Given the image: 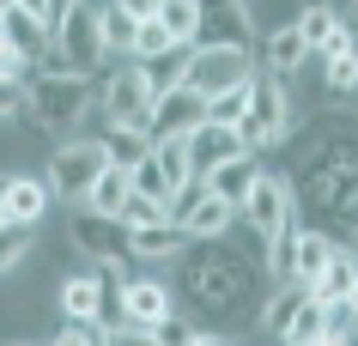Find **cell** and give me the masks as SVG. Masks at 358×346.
<instances>
[{
	"mask_svg": "<svg viewBox=\"0 0 358 346\" xmlns=\"http://www.w3.org/2000/svg\"><path fill=\"white\" fill-rule=\"evenodd\" d=\"M262 261H249L243 250H231L225 237L219 243H189L182 250V280H176V298H189L207 322H255L262 310Z\"/></svg>",
	"mask_w": 358,
	"mask_h": 346,
	"instance_id": "1",
	"label": "cell"
},
{
	"mask_svg": "<svg viewBox=\"0 0 358 346\" xmlns=\"http://www.w3.org/2000/svg\"><path fill=\"white\" fill-rule=\"evenodd\" d=\"M97 110V85L92 73H67V67H43V73L24 79V122L43 128L55 140H73L85 128V115Z\"/></svg>",
	"mask_w": 358,
	"mask_h": 346,
	"instance_id": "2",
	"label": "cell"
},
{
	"mask_svg": "<svg viewBox=\"0 0 358 346\" xmlns=\"http://www.w3.org/2000/svg\"><path fill=\"white\" fill-rule=\"evenodd\" d=\"M292 134H298V122H292V85L255 67L249 110H243V122H237V140H243V152H249V158H262L267 146H280V140H292Z\"/></svg>",
	"mask_w": 358,
	"mask_h": 346,
	"instance_id": "3",
	"label": "cell"
},
{
	"mask_svg": "<svg viewBox=\"0 0 358 346\" xmlns=\"http://www.w3.org/2000/svg\"><path fill=\"white\" fill-rule=\"evenodd\" d=\"M49 49L67 73H92L103 61V0H73L49 31Z\"/></svg>",
	"mask_w": 358,
	"mask_h": 346,
	"instance_id": "4",
	"label": "cell"
},
{
	"mask_svg": "<svg viewBox=\"0 0 358 346\" xmlns=\"http://www.w3.org/2000/svg\"><path fill=\"white\" fill-rule=\"evenodd\" d=\"M237 219L262 237V250H267V243L298 219V189H292V176H285V171H262V176H255V189L243 194Z\"/></svg>",
	"mask_w": 358,
	"mask_h": 346,
	"instance_id": "5",
	"label": "cell"
},
{
	"mask_svg": "<svg viewBox=\"0 0 358 346\" xmlns=\"http://www.w3.org/2000/svg\"><path fill=\"white\" fill-rule=\"evenodd\" d=\"M152 103H158V92H152V79H146L140 61H122V67L97 85V110H103L110 128H146Z\"/></svg>",
	"mask_w": 358,
	"mask_h": 346,
	"instance_id": "6",
	"label": "cell"
},
{
	"mask_svg": "<svg viewBox=\"0 0 358 346\" xmlns=\"http://www.w3.org/2000/svg\"><path fill=\"white\" fill-rule=\"evenodd\" d=\"M103 164H110V158H103V146H97V140H61L55 152H49V176H43V182H49V194H55V201L79 207V201L92 194V182L103 176Z\"/></svg>",
	"mask_w": 358,
	"mask_h": 346,
	"instance_id": "7",
	"label": "cell"
},
{
	"mask_svg": "<svg viewBox=\"0 0 358 346\" xmlns=\"http://www.w3.org/2000/svg\"><path fill=\"white\" fill-rule=\"evenodd\" d=\"M67 250L85 255V268H122L128 261V225L110 219V212L73 207V219H67Z\"/></svg>",
	"mask_w": 358,
	"mask_h": 346,
	"instance_id": "8",
	"label": "cell"
},
{
	"mask_svg": "<svg viewBox=\"0 0 358 346\" xmlns=\"http://www.w3.org/2000/svg\"><path fill=\"white\" fill-rule=\"evenodd\" d=\"M249 73H255V49L207 43V49H194V61H189V92L219 97V92H231V85H243Z\"/></svg>",
	"mask_w": 358,
	"mask_h": 346,
	"instance_id": "9",
	"label": "cell"
},
{
	"mask_svg": "<svg viewBox=\"0 0 358 346\" xmlns=\"http://www.w3.org/2000/svg\"><path fill=\"white\" fill-rule=\"evenodd\" d=\"M194 6H201V37H194V49H207V43L255 49V6L249 0H194Z\"/></svg>",
	"mask_w": 358,
	"mask_h": 346,
	"instance_id": "10",
	"label": "cell"
},
{
	"mask_svg": "<svg viewBox=\"0 0 358 346\" xmlns=\"http://www.w3.org/2000/svg\"><path fill=\"white\" fill-rule=\"evenodd\" d=\"M115 304H122V322L134 328H158L164 316H176V286L152 280V273H128L115 286Z\"/></svg>",
	"mask_w": 358,
	"mask_h": 346,
	"instance_id": "11",
	"label": "cell"
},
{
	"mask_svg": "<svg viewBox=\"0 0 358 346\" xmlns=\"http://www.w3.org/2000/svg\"><path fill=\"white\" fill-rule=\"evenodd\" d=\"M201 122H207V97L189 92V85H176V92H158V103L146 115V134L152 140H189Z\"/></svg>",
	"mask_w": 358,
	"mask_h": 346,
	"instance_id": "12",
	"label": "cell"
},
{
	"mask_svg": "<svg viewBox=\"0 0 358 346\" xmlns=\"http://www.w3.org/2000/svg\"><path fill=\"white\" fill-rule=\"evenodd\" d=\"M49 182L43 176H0V225H19V231H37L43 212H49Z\"/></svg>",
	"mask_w": 358,
	"mask_h": 346,
	"instance_id": "13",
	"label": "cell"
},
{
	"mask_svg": "<svg viewBox=\"0 0 358 346\" xmlns=\"http://www.w3.org/2000/svg\"><path fill=\"white\" fill-rule=\"evenodd\" d=\"M334 237H328V225H298V237H292V273H285V286H316L322 280V268L334 261Z\"/></svg>",
	"mask_w": 358,
	"mask_h": 346,
	"instance_id": "14",
	"label": "cell"
},
{
	"mask_svg": "<svg viewBox=\"0 0 358 346\" xmlns=\"http://www.w3.org/2000/svg\"><path fill=\"white\" fill-rule=\"evenodd\" d=\"M310 61V49H303V37H298V24H280V31H267V37H255V67L262 73H273V79H292Z\"/></svg>",
	"mask_w": 358,
	"mask_h": 346,
	"instance_id": "15",
	"label": "cell"
},
{
	"mask_svg": "<svg viewBox=\"0 0 358 346\" xmlns=\"http://www.w3.org/2000/svg\"><path fill=\"white\" fill-rule=\"evenodd\" d=\"M255 176H262V158H225V164H213V171H201V189L213 194V201H225V207H243V194L255 189Z\"/></svg>",
	"mask_w": 358,
	"mask_h": 346,
	"instance_id": "16",
	"label": "cell"
},
{
	"mask_svg": "<svg viewBox=\"0 0 358 346\" xmlns=\"http://www.w3.org/2000/svg\"><path fill=\"white\" fill-rule=\"evenodd\" d=\"M182 225H128V261H182Z\"/></svg>",
	"mask_w": 358,
	"mask_h": 346,
	"instance_id": "17",
	"label": "cell"
},
{
	"mask_svg": "<svg viewBox=\"0 0 358 346\" xmlns=\"http://www.w3.org/2000/svg\"><path fill=\"white\" fill-rule=\"evenodd\" d=\"M189 158H194V176L213 171V164H225V158H243V140H237V128H225V122H201L189 134Z\"/></svg>",
	"mask_w": 358,
	"mask_h": 346,
	"instance_id": "18",
	"label": "cell"
},
{
	"mask_svg": "<svg viewBox=\"0 0 358 346\" xmlns=\"http://www.w3.org/2000/svg\"><path fill=\"white\" fill-rule=\"evenodd\" d=\"M231 225H237V207L201 194L189 207V219H182V237H189V243H219V237H231Z\"/></svg>",
	"mask_w": 358,
	"mask_h": 346,
	"instance_id": "19",
	"label": "cell"
},
{
	"mask_svg": "<svg viewBox=\"0 0 358 346\" xmlns=\"http://www.w3.org/2000/svg\"><path fill=\"white\" fill-rule=\"evenodd\" d=\"M292 24H298L303 49H310V55H322V43L334 37L340 24H346V13H340L334 0H303V13H298V19H292Z\"/></svg>",
	"mask_w": 358,
	"mask_h": 346,
	"instance_id": "20",
	"label": "cell"
},
{
	"mask_svg": "<svg viewBox=\"0 0 358 346\" xmlns=\"http://www.w3.org/2000/svg\"><path fill=\"white\" fill-rule=\"evenodd\" d=\"M97 146H103V158H110L115 171H134V164H146V158H152V134H146V128H103Z\"/></svg>",
	"mask_w": 358,
	"mask_h": 346,
	"instance_id": "21",
	"label": "cell"
},
{
	"mask_svg": "<svg viewBox=\"0 0 358 346\" xmlns=\"http://www.w3.org/2000/svg\"><path fill=\"white\" fill-rule=\"evenodd\" d=\"M128 194H134L128 171H115V164H103V176L92 182V194H85L79 207H85V212H110V219H122V207H128Z\"/></svg>",
	"mask_w": 358,
	"mask_h": 346,
	"instance_id": "22",
	"label": "cell"
},
{
	"mask_svg": "<svg viewBox=\"0 0 358 346\" xmlns=\"http://www.w3.org/2000/svg\"><path fill=\"white\" fill-rule=\"evenodd\" d=\"M358 286V255H346V250H334V261L322 268V280L310 286V298L316 304H346V291Z\"/></svg>",
	"mask_w": 358,
	"mask_h": 346,
	"instance_id": "23",
	"label": "cell"
},
{
	"mask_svg": "<svg viewBox=\"0 0 358 346\" xmlns=\"http://www.w3.org/2000/svg\"><path fill=\"white\" fill-rule=\"evenodd\" d=\"M152 164L164 176V189H189L194 182V158H189V140H152Z\"/></svg>",
	"mask_w": 358,
	"mask_h": 346,
	"instance_id": "24",
	"label": "cell"
},
{
	"mask_svg": "<svg viewBox=\"0 0 358 346\" xmlns=\"http://www.w3.org/2000/svg\"><path fill=\"white\" fill-rule=\"evenodd\" d=\"M0 37L13 43V49H19L24 61H37L43 49H49V24H43V19H31V13H19V6H13V13L0 19Z\"/></svg>",
	"mask_w": 358,
	"mask_h": 346,
	"instance_id": "25",
	"label": "cell"
},
{
	"mask_svg": "<svg viewBox=\"0 0 358 346\" xmlns=\"http://www.w3.org/2000/svg\"><path fill=\"white\" fill-rule=\"evenodd\" d=\"M298 304H303V286H273V291L262 298V310H255V328L280 340V334H285V322L298 316Z\"/></svg>",
	"mask_w": 358,
	"mask_h": 346,
	"instance_id": "26",
	"label": "cell"
},
{
	"mask_svg": "<svg viewBox=\"0 0 358 346\" xmlns=\"http://www.w3.org/2000/svg\"><path fill=\"white\" fill-rule=\"evenodd\" d=\"M189 61H194V43H170L158 61H146L152 92H176V85H189Z\"/></svg>",
	"mask_w": 358,
	"mask_h": 346,
	"instance_id": "27",
	"label": "cell"
},
{
	"mask_svg": "<svg viewBox=\"0 0 358 346\" xmlns=\"http://www.w3.org/2000/svg\"><path fill=\"white\" fill-rule=\"evenodd\" d=\"M316 334H328V304H316V298L303 291L298 316L285 322V334H280V340H285V346H310V340H316Z\"/></svg>",
	"mask_w": 358,
	"mask_h": 346,
	"instance_id": "28",
	"label": "cell"
},
{
	"mask_svg": "<svg viewBox=\"0 0 358 346\" xmlns=\"http://www.w3.org/2000/svg\"><path fill=\"white\" fill-rule=\"evenodd\" d=\"M322 92L358 97V43L346 49V55H328V61H322Z\"/></svg>",
	"mask_w": 358,
	"mask_h": 346,
	"instance_id": "29",
	"label": "cell"
},
{
	"mask_svg": "<svg viewBox=\"0 0 358 346\" xmlns=\"http://www.w3.org/2000/svg\"><path fill=\"white\" fill-rule=\"evenodd\" d=\"M158 24L170 31V43H194L201 37V6L194 0H164L158 6Z\"/></svg>",
	"mask_w": 358,
	"mask_h": 346,
	"instance_id": "30",
	"label": "cell"
},
{
	"mask_svg": "<svg viewBox=\"0 0 358 346\" xmlns=\"http://www.w3.org/2000/svg\"><path fill=\"white\" fill-rule=\"evenodd\" d=\"M249 85H255V73H249L243 85H231V92L207 97V122H225V128H237V122H243V110H249Z\"/></svg>",
	"mask_w": 358,
	"mask_h": 346,
	"instance_id": "31",
	"label": "cell"
},
{
	"mask_svg": "<svg viewBox=\"0 0 358 346\" xmlns=\"http://www.w3.org/2000/svg\"><path fill=\"white\" fill-rule=\"evenodd\" d=\"M164 49H170V31H164L158 19H140V24H134V43H128V55L140 61V67H146V61H158Z\"/></svg>",
	"mask_w": 358,
	"mask_h": 346,
	"instance_id": "32",
	"label": "cell"
},
{
	"mask_svg": "<svg viewBox=\"0 0 358 346\" xmlns=\"http://www.w3.org/2000/svg\"><path fill=\"white\" fill-rule=\"evenodd\" d=\"M128 43H134V19L115 0H103V55H128Z\"/></svg>",
	"mask_w": 358,
	"mask_h": 346,
	"instance_id": "33",
	"label": "cell"
},
{
	"mask_svg": "<svg viewBox=\"0 0 358 346\" xmlns=\"http://www.w3.org/2000/svg\"><path fill=\"white\" fill-rule=\"evenodd\" d=\"M128 182H134V194H140V201H158V207L170 201V189H164V176H158V164H152V158H146V164H134Z\"/></svg>",
	"mask_w": 358,
	"mask_h": 346,
	"instance_id": "34",
	"label": "cell"
},
{
	"mask_svg": "<svg viewBox=\"0 0 358 346\" xmlns=\"http://www.w3.org/2000/svg\"><path fill=\"white\" fill-rule=\"evenodd\" d=\"M24 250H31V231H19V225H0V280L24 261Z\"/></svg>",
	"mask_w": 358,
	"mask_h": 346,
	"instance_id": "35",
	"label": "cell"
},
{
	"mask_svg": "<svg viewBox=\"0 0 358 346\" xmlns=\"http://www.w3.org/2000/svg\"><path fill=\"white\" fill-rule=\"evenodd\" d=\"M152 340H158V346H194V340H201V328H194L189 316H164V322L152 328Z\"/></svg>",
	"mask_w": 358,
	"mask_h": 346,
	"instance_id": "36",
	"label": "cell"
},
{
	"mask_svg": "<svg viewBox=\"0 0 358 346\" xmlns=\"http://www.w3.org/2000/svg\"><path fill=\"white\" fill-rule=\"evenodd\" d=\"M31 73H37V61H24L19 49H13V43L0 37V79H13V85H24Z\"/></svg>",
	"mask_w": 358,
	"mask_h": 346,
	"instance_id": "37",
	"label": "cell"
},
{
	"mask_svg": "<svg viewBox=\"0 0 358 346\" xmlns=\"http://www.w3.org/2000/svg\"><path fill=\"white\" fill-rule=\"evenodd\" d=\"M122 225H170V219H164V207H158V201H140V194H128Z\"/></svg>",
	"mask_w": 358,
	"mask_h": 346,
	"instance_id": "38",
	"label": "cell"
},
{
	"mask_svg": "<svg viewBox=\"0 0 358 346\" xmlns=\"http://www.w3.org/2000/svg\"><path fill=\"white\" fill-rule=\"evenodd\" d=\"M201 194H207V189H201V176H194L189 189H176V194L164 201V219H170V225H182V219H189V207L201 201Z\"/></svg>",
	"mask_w": 358,
	"mask_h": 346,
	"instance_id": "39",
	"label": "cell"
},
{
	"mask_svg": "<svg viewBox=\"0 0 358 346\" xmlns=\"http://www.w3.org/2000/svg\"><path fill=\"white\" fill-rule=\"evenodd\" d=\"M43 346H103V328H73L67 322L55 340H43Z\"/></svg>",
	"mask_w": 358,
	"mask_h": 346,
	"instance_id": "40",
	"label": "cell"
},
{
	"mask_svg": "<svg viewBox=\"0 0 358 346\" xmlns=\"http://www.w3.org/2000/svg\"><path fill=\"white\" fill-rule=\"evenodd\" d=\"M19 110H24V85H13V79H0V122H13Z\"/></svg>",
	"mask_w": 358,
	"mask_h": 346,
	"instance_id": "41",
	"label": "cell"
},
{
	"mask_svg": "<svg viewBox=\"0 0 358 346\" xmlns=\"http://www.w3.org/2000/svg\"><path fill=\"white\" fill-rule=\"evenodd\" d=\"M115 6H122V13L140 24V19H158V6H164V0H115Z\"/></svg>",
	"mask_w": 358,
	"mask_h": 346,
	"instance_id": "42",
	"label": "cell"
},
{
	"mask_svg": "<svg viewBox=\"0 0 358 346\" xmlns=\"http://www.w3.org/2000/svg\"><path fill=\"white\" fill-rule=\"evenodd\" d=\"M13 6H19V13H31V19H43V24H49V0H13Z\"/></svg>",
	"mask_w": 358,
	"mask_h": 346,
	"instance_id": "43",
	"label": "cell"
},
{
	"mask_svg": "<svg viewBox=\"0 0 358 346\" xmlns=\"http://www.w3.org/2000/svg\"><path fill=\"white\" fill-rule=\"evenodd\" d=\"M310 346H358V340H352V334H334V328H328V334H316Z\"/></svg>",
	"mask_w": 358,
	"mask_h": 346,
	"instance_id": "44",
	"label": "cell"
},
{
	"mask_svg": "<svg viewBox=\"0 0 358 346\" xmlns=\"http://www.w3.org/2000/svg\"><path fill=\"white\" fill-rule=\"evenodd\" d=\"M340 231H346V237H340V250H346V255H358V219H352V225H340Z\"/></svg>",
	"mask_w": 358,
	"mask_h": 346,
	"instance_id": "45",
	"label": "cell"
},
{
	"mask_svg": "<svg viewBox=\"0 0 358 346\" xmlns=\"http://www.w3.org/2000/svg\"><path fill=\"white\" fill-rule=\"evenodd\" d=\"M340 310H346V316H352V328H358V286L346 291V304H340Z\"/></svg>",
	"mask_w": 358,
	"mask_h": 346,
	"instance_id": "46",
	"label": "cell"
},
{
	"mask_svg": "<svg viewBox=\"0 0 358 346\" xmlns=\"http://www.w3.org/2000/svg\"><path fill=\"white\" fill-rule=\"evenodd\" d=\"M67 6H73V0H49V31H55V19L67 13Z\"/></svg>",
	"mask_w": 358,
	"mask_h": 346,
	"instance_id": "47",
	"label": "cell"
},
{
	"mask_svg": "<svg viewBox=\"0 0 358 346\" xmlns=\"http://www.w3.org/2000/svg\"><path fill=\"white\" fill-rule=\"evenodd\" d=\"M346 24H352V31H358V0H352V6H346Z\"/></svg>",
	"mask_w": 358,
	"mask_h": 346,
	"instance_id": "48",
	"label": "cell"
},
{
	"mask_svg": "<svg viewBox=\"0 0 358 346\" xmlns=\"http://www.w3.org/2000/svg\"><path fill=\"white\" fill-rule=\"evenodd\" d=\"M194 346H225V340H213V334H201V340H194Z\"/></svg>",
	"mask_w": 358,
	"mask_h": 346,
	"instance_id": "49",
	"label": "cell"
},
{
	"mask_svg": "<svg viewBox=\"0 0 358 346\" xmlns=\"http://www.w3.org/2000/svg\"><path fill=\"white\" fill-rule=\"evenodd\" d=\"M0 346H43V340H0Z\"/></svg>",
	"mask_w": 358,
	"mask_h": 346,
	"instance_id": "50",
	"label": "cell"
},
{
	"mask_svg": "<svg viewBox=\"0 0 358 346\" xmlns=\"http://www.w3.org/2000/svg\"><path fill=\"white\" fill-rule=\"evenodd\" d=\"M6 13H13V0H0V19H6Z\"/></svg>",
	"mask_w": 358,
	"mask_h": 346,
	"instance_id": "51",
	"label": "cell"
},
{
	"mask_svg": "<svg viewBox=\"0 0 358 346\" xmlns=\"http://www.w3.org/2000/svg\"><path fill=\"white\" fill-rule=\"evenodd\" d=\"M352 340H358V328H352Z\"/></svg>",
	"mask_w": 358,
	"mask_h": 346,
	"instance_id": "52",
	"label": "cell"
},
{
	"mask_svg": "<svg viewBox=\"0 0 358 346\" xmlns=\"http://www.w3.org/2000/svg\"><path fill=\"white\" fill-rule=\"evenodd\" d=\"M280 346H285V340H280Z\"/></svg>",
	"mask_w": 358,
	"mask_h": 346,
	"instance_id": "53",
	"label": "cell"
}]
</instances>
